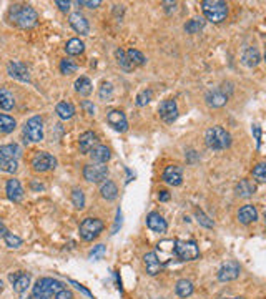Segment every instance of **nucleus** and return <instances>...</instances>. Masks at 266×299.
I'll return each instance as SVG.
<instances>
[{
    "label": "nucleus",
    "instance_id": "1",
    "mask_svg": "<svg viewBox=\"0 0 266 299\" xmlns=\"http://www.w3.org/2000/svg\"><path fill=\"white\" fill-rule=\"evenodd\" d=\"M10 18L20 29H32L38 22V13L30 5H13L10 10Z\"/></svg>",
    "mask_w": 266,
    "mask_h": 299
},
{
    "label": "nucleus",
    "instance_id": "2",
    "mask_svg": "<svg viewBox=\"0 0 266 299\" xmlns=\"http://www.w3.org/2000/svg\"><path fill=\"white\" fill-rule=\"evenodd\" d=\"M205 142L211 150H226L231 145V135L221 126H210L205 133Z\"/></svg>",
    "mask_w": 266,
    "mask_h": 299
},
{
    "label": "nucleus",
    "instance_id": "3",
    "mask_svg": "<svg viewBox=\"0 0 266 299\" xmlns=\"http://www.w3.org/2000/svg\"><path fill=\"white\" fill-rule=\"evenodd\" d=\"M65 289L63 284L52 278H42L38 279L32 289V297L33 299H49L53 294H57L58 291Z\"/></svg>",
    "mask_w": 266,
    "mask_h": 299
},
{
    "label": "nucleus",
    "instance_id": "4",
    "mask_svg": "<svg viewBox=\"0 0 266 299\" xmlns=\"http://www.w3.org/2000/svg\"><path fill=\"white\" fill-rule=\"evenodd\" d=\"M202 10L206 20H210L213 24L223 22L226 15H228V5H226V2H221V0H203Z\"/></svg>",
    "mask_w": 266,
    "mask_h": 299
},
{
    "label": "nucleus",
    "instance_id": "5",
    "mask_svg": "<svg viewBox=\"0 0 266 299\" xmlns=\"http://www.w3.org/2000/svg\"><path fill=\"white\" fill-rule=\"evenodd\" d=\"M18 155L20 150L17 145L0 146V171L15 173L18 168Z\"/></svg>",
    "mask_w": 266,
    "mask_h": 299
},
{
    "label": "nucleus",
    "instance_id": "6",
    "mask_svg": "<svg viewBox=\"0 0 266 299\" xmlns=\"http://www.w3.org/2000/svg\"><path fill=\"white\" fill-rule=\"evenodd\" d=\"M105 224L103 221H100L98 218H85L80 223V236L83 241H93L95 238L100 236V233L103 231Z\"/></svg>",
    "mask_w": 266,
    "mask_h": 299
},
{
    "label": "nucleus",
    "instance_id": "7",
    "mask_svg": "<svg viewBox=\"0 0 266 299\" xmlns=\"http://www.w3.org/2000/svg\"><path fill=\"white\" fill-rule=\"evenodd\" d=\"M24 135H25V142H33L38 143L43 140V120L40 117H32L29 122L24 126Z\"/></svg>",
    "mask_w": 266,
    "mask_h": 299
},
{
    "label": "nucleus",
    "instance_id": "8",
    "mask_svg": "<svg viewBox=\"0 0 266 299\" xmlns=\"http://www.w3.org/2000/svg\"><path fill=\"white\" fill-rule=\"evenodd\" d=\"M175 255L182 261H193V259L199 256V248L195 241H182V239H178V241H175Z\"/></svg>",
    "mask_w": 266,
    "mask_h": 299
},
{
    "label": "nucleus",
    "instance_id": "9",
    "mask_svg": "<svg viewBox=\"0 0 266 299\" xmlns=\"http://www.w3.org/2000/svg\"><path fill=\"white\" fill-rule=\"evenodd\" d=\"M57 166V159L53 158L50 153H45V151H40L37 153L35 156L32 159V168L38 171V173H45V171H50Z\"/></svg>",
    "mask_w": 266,
    "mask_h": 299
},
{
    "label": "nucleus",
    "instance_id": "10",
    "mask_svg": "<svg viewBox=\"0 0 266 299\" xmlns=\"http://www.w3.org/2000/svg\"><path fill=\"white\" fill-rule=\"evenodd\" d=\"M106 175H108V168L105 165L92 163L83 168V178L90 183H102L106 178Z\"/></svg>",
    "mask_w": 266,
    "mask_h": 299
},
{
    "label": "nucleus",
    "instance_id": "11",
    "mask_svg": "<svg viewBox=\"0 0 266 299\" xmlns=\"http://www.w3.org/2000/svg\"><path fill=\"white\" fill-rule=\"evenodd\" d=\"M230 95H231V91H226L225 85H221V86H218V88H213L206 93L205 100L210 106H213V108H219V106L226 105Z\"/></svg>",
    "mask_w": 266,
    "mask_h": 299
},
{
    "label": "nucleus",
    "instance_id": "12",
    "mask_svg": "<svg viewBox=\"0 0 266 299\" xmlns=\"http://www.w3.org/2000/svg\"><path fill=\"white\" fill-rule=\"evenodd\" d=\"M158 113H160V118L163 120L165 123H173L178 117V106H176V102L175 100H163L162 103L158 106Z\"/></svg>",
    "mask_w": 266,
    "mask_h": 299
},
{
    "label": "nucleus",
    "instance_id": "13",
    "mask_svg": "<svg viewBox=\"0 0 266 299\" xmlns=\"http://www.w3.org/2000/svg\"><path fill=\"white\" fill-rule=\"evenodd\" d=\"M239 272H241L239 264L236 261H228V263H225L221 268H219L218 279L221 283H228V281H233V279H236L239 276Z\"/></svg>",
    "mask_w": 266,
    "mask_h": 299
},
{
    "label": "nucleus",
    "instance_id": "14",
    "mask_svg": "<svg viewBox=\"0 0 266 299\" xmlns=\"http://www.w3.org/2000/svg\"><path fill=\"white\" fill-rule=\"evenodd\" d=\"M163 181L171 185V186H180V185H182V181H183L182 166H178V165L166 166L165 171H163Z\"/></svg>",
    "mask_w": 266,
    "mask_h": 299
},
{
    "label": "nucleus",
    "instance_id": "15",
    "mask_svg": "<svg viewBox=\"0 0 266 299\" xmlns=\"http://www.w3.org/2000/svg\"><path fill=\"white\" fill-rule=\"evenodd\" d=\"M106 122L110 126H113L117 131H126L128 130V122H126V117L122 110H112L106 115Z\"/></svg>",
    "mask_w": 266,
    "mask_h": 299
},
{
    "label": "nucleus",
    "instance_id": "16",
    "mask_svg": "<svg viewBox=\"0 0 266 299\" xmlns=\"http://www.w3.org/2000/svg\"><path fill=\"white\" fill-rule=\"evenodd\" d=\"M7 72L9 75L15 80H20V82H30V73L29 68L22 63V62H10L7 65Z\"/></svg>",
    "mask_w": 266,
    "mask_h": 299
},
{
    "label": "nucleus",
    "instance_id": "17",
    "mask_svg": "<svg viewBox=\"0 0 266 299\" xmlns=\"http://www.w3.org/2000/svg\"><path fill=\"white\" fill-rule=\"evenodd\" d=\"M5 193H7V196H9L10 201H13V203H20L24 199V188H22V185H20L18 179H15V178H12L7 181Z\"/></svg>",
    "mask_w": 266,
    "mask_h": 299
},
{
    "label": "nucleus",
    "instance_id": "18",
    "mask_svg": "<svg viewBox=\"0 0 266 299\" xmlns=\"http://www.w3.org/2000/svg\"><path fill=\"white\" fill-rule=\"evenodd\" d=\"M70 25L72 29L75 30L80 35H88L90 32V25H88V20H86L80 12H73L70 15Z\"/></svg>",
    "mask_w": 266,
    "mask_h": 299
},
{
    "label": "nucleus",
    "instance_id": "19",
    "mask_svg": "<svg viewBox=\"0 0 266 299\" xmlns=\"http://www.w3.org/2000/svg\"><path fill=\"white\" fill-rule=\"evenodd\" d=\"M9 279H10V283L13 284V289H15L17 292H24V291H27V288H29L32 276L27 274V272L17 271V272H13V274H10Z\"/></svg>",
    "mask_w": 266,
    "mask_h": 299
},
{
    "label": "nucleus",
    "instance_id": "20",
    "mask_svg": "<svg viewBox=\"0 0 266 299\" xmlns=\"http://www.w3.org/2000/svg\"><path fill=\"white\" fill-rule=\"evenodd\" d=\"M146 226L153 231V233H165L168 224L163 219V216H160V213H150L146 216Z\"/></svg>",
    "mask_w": 266,
    "mask_h": 299
},
{
    "label": "nucleus",
    "instance_id": "21",
    "mask_svg": "<svg viewBox=\"0 0 266 299\" xmlns=\"http://www.w3.org/2000/svg\"><path fill=\"white\" fill-rule=\"evenodd\" d=\"M143 263L146 266V272H148L150 276H157L160 271H162V263H160V259L157 256V252H146L143 256Z\"/></svg>",
    "mask_w": 266,
    "mask_h": 299
},
{
    "label": "nucleus",
    "instance_id": "22",
    "mask_svg": "<svg viewBox=\"0 0 266 299\" xmlns=\"http://www.w3.org/2000/svg\"><path fill=\"white\" fill-rule=\"evenodd\" d=\"M97 143H98V140L93 131H85L83 135H80L78 146H80V151L82 153H90L97 146Z\"/></svg>",
    "mask_w": 266,
    "mask_h": 299
},
{
    "label": "nucleus",
    "instance_id": "23",
    "mask_svg": "<svg viewBox=\"0 0 266 299\" xmlns=\"http://www.w3.org/2000/svg\"><path fill=\"white\" fill-rule=\"evenodd\" d=\"M258 219V210L253 204H245L241 210L238 211V221L241 224H250Z\"/></svg>",
    "mask_w": 266,
    "mask_h": 299
},
{
    "label": "nucleus",
    "instance_id": "24",
    "mask_svg": "<svg viewBox=\"0 0 266 299\" xmlns=\"http://www.w3.org/2000/svg\"><path fill=\"white\" fill-rule=\"evenodd\" d=\"M110 156H112L110 150L106 148V146H103V145H97L95 148L90 151L92 162L93 163H98V165H105L110 159Z\"/></svg>",
    "mask_w": 266,
    "mask_h": 299
},
{
    "label": "nucleus",
    "instance_id": "25",
    "mask_svg": "<svg viewBox=\"0 0 266 299\" xmlns=\"http://www.w3.org/2000/svg\"><path fill=\"white\" fill-rule=\"evenodd\" d=\"M259 60H261V57H259V52L255 47H248V49H245L241 53V62L246 66H250V68L256 66L259 63Z\"/></svg>",
    "mask_w": 266,
    "mask_h": 299
},
{
    "label": "nucleus",
    "instance_id": "26",
    "mask_svg": "<svg viewBox=\"0 0 266 299\" xmlns=\"http://www.w3.org/2000/svg\"><path fill=\"white\" fill-rule=\"evenodd\" d=\"M256 193V185L251 181V179H241L236 185V195L241 198H250Z\"/></svg>",
    "mask_w": 266,
    "mask_h": 299
},
{
    "label": "nucleus",
    "instance_id": "27",
    "mask_svg": "<svg viewBox=\"0 0 266 299\" xmlns=\"http://www.w3.org/2000/svg\"><path fill=\"white\" fill-rule=\"evenodd\" d=\"M100 193H102V198L106 199V201H113V199L118 196V188L113 181H106V183L102 185Z\"/></svg>",
    "mask_w": 266,
    "mask_h": 299
},
{
    "label": "nucleus",
    "instance_id": "28",
    "mask_svg": "<svg viewBox=\"0 0 266 299\" xmlns=\"http://www.w3.org/2000/svg\"><path fill=\"white\" fill-rule=\"evenodd\" d=\"M55 111L62 120H70L73 115H75V108H73V105L70 102H60L57 105Z\"/></svg>",
    "mask_w": 266,
    "mask_h": 299
},
{
    "label": "nucleus",
    "instance_id": "29",
    "mask_svg": "<svg viewBox=\"0 0 266 299\" xmlns=\"http://www.w3.org/2000/svg\"><path fill=\"white\" fill-rule=\"evenodd\" d=\"M13 105H15V98H13L12 93L7 88H0V108L9 111L13 108Z\"/></svg>",
    "mask_w": 266,
    "mask_h": 299
},
{
    "label": "nucleus",
    "instance_id": "30",
    "mask_svg": "<svg viewBox=\"0 0 266 299\" xmlns=\"http://www.w3.org/2000/svg\"><path fill=\"white\" fill-rule=\"evenodd\" d=\"M85 50V45L80 38H70L65 45V52L69 55H80Z\"/></svg>",
    "mask_w": 266,
    "mask_h": 299
},
{
    "label": "nucleus",
    "instance_id": "31",
    "mask_svg": "<svg viewBox=\"0 0 266 299\" xmlns=\"http://www.w3.org/2000/svg\"><path fill=\"white\" fill-rule=\"evenodd\" d=\"M175 291L180 297H188L193 294V284L188 281V279H180L175 286Z\"/></svg>",
    "mask_w": 266,
    "mask_h": 299
},
{
    "label": "nucleus",
    "instance_id": "32",
    "mask_svg": "<svg viewBox=\"0 0 266 299\" xmlns=\"http://www.w3.org/2000/svg\"><path fill=\"white\" fill-rule=\"evenodd\" d=\"M75 90L82 97L90 95V93H92V82L86 77H80L77 82H75Z\"/></svg>",
    "mask_w": 266,
    "mask_h": 299
},
{
    "label": "nucleus",
    "instance_id": "33",
    "mask_svg": "<svg viewBox=\"0 0 266 299\" xmlns=\"http://www.w3.org/2000/svg\"><path fill=\"white\" fill-rule=\"evenodd\" d=\"M115 57H117V60H118V65H120V68H123L125 72H131L133 70V65L131 62H130V58H128V55H126V52H123L122 49H118L117 52H115Z\"/></svg>",
    "mask_w": 266,
    "mask_h": 299
},
{
    "label": "nucleus",
    "instance_id": "34",
    "mask_svg": "<svg viewBox=\"0 0 266 299\" xmlns=\"http://www.w3.org/2000/svg\"><path fill=\"white\" fill-rule=\"evenodd\" d=\"M17 122L10 115H0V133H10L15 130Z\"/></svg>",
    "mask_w": 266,
    "mask_h": 299
},
{
    "label": "nucleus",
    "instance_id": "35",
    "mask_svg": "<svg viewBox=\"0 0 266 299\" xmlns=\"http://www.w3.org/2000/svg\"><path fill=\"white\" fill-rule=\"evenodd\" d=\"M205 27V20L203 18H191V20H188L186 22V25H185V32L186 33H198L199 30H202Z\"/></svg>",
    "mask_w": 266,
    "mask_h": 299
},
{
    "label": "nucleus",
    "instance_id": "36",
    "mask_svg": "<svg viewBox=\"0 0 266 299\" xmlns=\"http://www.w3.org/2000/svg\"><path fill=\"white\" fill-rule=\"evenodd\" d=\"M251 175L258 183H266V162L258 163L255 168H253Z\"/></svg>",
    "mask_w": 266,
    "mask_h": 299
},
{
    "label": "nucleus",
    "instance_id": "37",
    "mask_svg": "<svg viewBox=\"0 0 266 299\" xmlns=\"http://www.w3.org/2000/svg\"><path fill=\"white\" fill-rule=\"evenodd\" d=\"M72 203L77 210H83L85 208V195L80 188H75L72 191Z\"/></svg>",
    "mask_w": 266,
    "mask_h": 299
},
{
    "label": "nucleus",
    "instance_id": "38",
    "mask_svg": "<svg viewBox=\"0 0 266 299\" xmlns=\"http://www.w3.org/2000/svg\"><path fill=\"white\" fill-rule=\"evenodd\" d=\"M126 55H128V58H130V62L133 63V65H145L146 63V58H145V55L142 52H138V50H135V49H130L128 52H126Z\"/></svg>",
    "mask_w": 266,
    "mask_h": 299
},
{
    "label": "nucleus",
    "instance_id": "39",
    "mask_svg": "<svg viewBox=\"0 0 266 299\" xmlns=\"http://www.w3.org/2000/svg\"><path fill=\"white\" fill-rule=\"evenodd\" d=\"M195 216H196V221L202 224V226H205V228H213V226H215L213 219H210V216H206L199 208L195 210Z\"/></svg>",
    "mask_w": 266,
    "mask_h": 299
},
{
    "label": "nucleus",
    "instance_id": "40",
    "mask_svg": "<svg viewBox=\"0 0 266 299\" xmlns=\"http://www.w3.org/2000/svg\"><path fill=\"white\" fill-rule=\"evenodd\" d=\"M60 72L63 73V75H72V73L77 72V65L72 62L69 58H63L62 62H60Z\"/></svg>",
    "mask_w": 266,
    "mask_h": 299
},
{
    "label": "nucleus",
    "instance_id": "41",
    "mask_svg": "<svg viewBox=\"0 0 266 299\" xmlns=\"http://www.w3.org/2000/svg\"><path fill=\"white\" fill-rule=\"evenodd\" d=\"M4 241L12 249H17V248H20V246H22V239H20L17 235H13V233H7L5 238H4Z\"/></svg>",
    "mask_w": 266,
    "mask_h": 299
},
{
    "label": "nucleus",
    "instance_id": "42",
    "mask_svg": "<svg viewBox=\"0 0 266 299\" xmlns=\"http://www.w3.org/2000/svg\"><path fill=\"white\" fill-rule=\"evenodd\" d=\"M151 97H153V91H151V90H143V91H140L138 95H137V105H138V106L148 105V103L151 102Z\"/></svg>",
    "mask_w": 266,
    "mask_h": 299
},
{
    "label": "nucleus",
    "instance_id": "43",
    "mask_svg": "<svg viewBox=\"0 0 266 299\" xmlns=\"http://www.w3.org/2000/svg\"><path fill=\"white\" fill-rule=\"evenodd\" d=\"M112 95H113V86H112V83L103 82L102 86H100V90H98V97H100V100H110Z\"/></svg>",
    "mask_w": 266,
    "mask_h": 299
},
{
    "label": "nucleus",
    "instance_id": "44",
    "mask_svg": "<svg viewBox=\"0 0 266 299\" xmlns=\"http://www.w3.org/2000/svg\"><path fill=\"white\" fill-rule=\"evenodd\" d=\"M103 252H105V246H103V244H98L97 248L90 252V258H92V259H98L100 256L103 255Z\"/></svg>",
    "mask_w": 266,
    "mask_h": 299
},
{
    "label": "nucleus",
    "instance_id": "45",
    "mask_svg": "<svg viewBox=\"0 0 266 299\" xmlns=\"http://www.w3.org/2000/svg\"><path fill=\"white\" fill-rule=\"evenodd\" d=\"M100 4V0H78V5H83V7H88V9H95V7H98Z\"/></svg>",
    "mask_w": 266,
    "mask_h": 299
},
{
    "label": "nucleus",
    "instance_id": "46",
    "mask_svg": "<svg viewBox=\"0 0 266 299\" xmlns=\"http://www.w3.org/2000/svg\"><path fill=\"white\" fill-rule=\"evenodd\" d=\"M55 299H73V294H72V291H69V289H62L55 294Z\"/></svg>",
    "mask_w": 266,
    "mask_h": 299
},
{
    "label": "nucleus",
    "instance_id": "47",
    "mask_svg": "<svg viewBox=\"0 0 266 299\" xmlns=\"http://www.w3.org/2000/svg\"><path fill=\"white\" fill-rule=\"evenodd\" d=\"M253 135H255L256 143L259 146V145H261V126H259V125H253Z\"/></svg>",
    "mask_w": 266,
    "mask_h": 299
},
{
    "label": "nucleus",
    "instance_id": "48",
    "mask_svg": "<svg viewBox=\"0 0 266 299\" xmlns=\"http://www.w3.org/2000/svg\"><path fill=\"white\" fill-rule=\"evenodd\" d=\"M55 5H57L62 12H66V10L70 9V2H69V0H66V2H65V0H55Z\"/></svg>",
    "mask_w": 266,
    "mask_h": 299
},
{
    "label": "nucleus",
    "instance_id": "49",
    "mask_svg": "<svg viewBox=\"0 0 266 299\" xmlns=\"http://www.w3.org/2000/svg\"><path fill=\"white\" fill-rule=\"evenodd\" d=\"M70 283H72L73 286H75V288H77V289H80V291H82V292H83V294H86V296H90V297H92V292H90L88 289H86V288H85V286H82V284H80V283H77V281H73V279H72V281H70Z\"/></svg>",
    "mask_w": 266,
    "mask_h": 299
},
{
    "label": "nucleus",
    "instance_id": "50",
    "mask_svg": "<svg viewBox=\"0 0 266 299\" xmlns=\"http://www.w3.org/2000/svg\"><path fill=\"white\" fill-rule=\"evenodd\" d=\"M82 106L86 110V113H88V115H93V113H95V106H93L90 102H86V100L82 103Z\"/></svg>",
    "mask_w": 266,
    "mask_h": 299
},
{
    "label": "nucleus",
    "instance_id": "51",
    "mask_svg": "<svg viewBox=\"0 0 266 299\" xmlns=\"http://www.w3.org/2000/svg\"><path fill=\"white\" fill-rule=\"evenodd\" d=\"M158 199H160V201H168V199H170V193L162 190V191L158 193Z\"/></svg>",
    "mask_w": 266,
    "mask_h": 299
},
{
    "label": "nucleus",
    "instance_id": "52",
    "mask_svg": "<svg viewBox=\"0 0 266 299\" xmlns=\"http://www.w3.org/2000/svg\"><path fill=\"white\" fill-rule=\"evenodd\" d=\"M7 228H5V224L2 223V219H0V238H5V235H7Z\"/></svg>",
    "mask_w": 266,
    "mask_h": 299
},
{
    "label": "nucleus",
    "instance_id": "53",
    "mask_svg": "<svg viewBox=\"0 0 266 299\" xmlns=\"http://www.w3.org/2000/svg\"><path fill=\"white\" fill-rule=\"evenodd\" d=\"M4 289V283L2 281H0V291H2Z\"/></svg>",
    "mask_w": 266,
    "mask_h": 299
},
{
    "label": "nucleus",
    "instance_id": "54",
    "mask_svg": "<svg viewBox=\"0 0 266 299\" xmlns=\"http://www.w3.org/2000/svg\"><path fill=\"white\" fill-rule=\"evenodd\" d=\"M264 229H266V213H264Z\"/></svg>",
    "mask_w": 266,
    "mask_h": 299
},
{
    "label": "nucleus",
    "instance_id": "55",
    "mask_svg": "<svg viewBox=\"0 0 266 299\" xmlns=\"http://www.w3.org/2000/svg\"><path fill=\"white\" fill-rule=\"evenodd\" d=\"M231 299H245V297H231Z\"/></svg>",
    "mask_w": 266,
    "mask_h": 299
},
{
    "label": "nucleus",
    "instance_id": "56",
    "mask_svg": "<svg viewBox=\"0 0 266 299\" xmlns=\"http://www.w3.org/2000/svg\"><path fill=\"white\" fill-rule=\"evenodd\" d=\"M264 62H266V53H264Z\"/></svg>",
    "mask_w": 266,
    "mask_h": 299
}]
</instances>
